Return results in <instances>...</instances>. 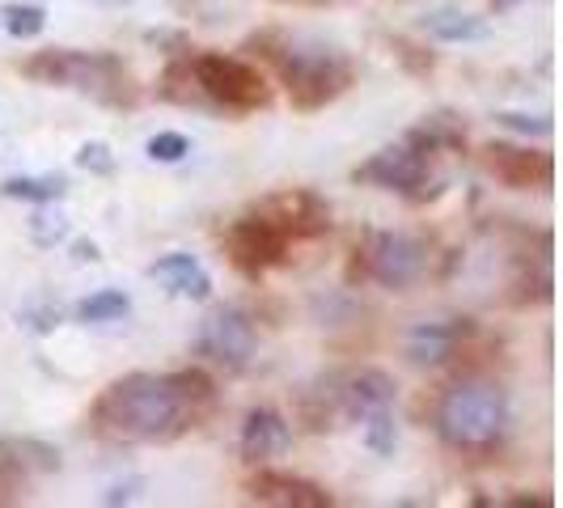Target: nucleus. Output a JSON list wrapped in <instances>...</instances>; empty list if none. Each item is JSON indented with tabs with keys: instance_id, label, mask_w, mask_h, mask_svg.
<instances>
[{
	"instance_id": "f257e3e1",
	"label": "nucleus",
	"mask_w": 563,
	"mask_h": 508,
	"mask_svg": "<svg viewBox=\"0 0 563 508\" xmlns=\"http://www.w3.org/2000/svg\"><path fill=\"white\" fill-rule=\"evenodd\" d=\"M208 402H212V382L199 368L169 373V377L132 373L93 402V428L107 441H123V445L174 441L187 423L199 420V407Z\"/></svg>"
},
{
	"instance_id": "f03ea898",
	"label": "nucleus",
	"mask_w": 563,
	"mask_h": 508,
	"mask_svg": "<svg viewBox=\"0 0 563 508\" xmlns=\"http://www.w3.org/2000/svg\"><path fill=\"white\" fill-rule=\"evenodd\" d=\"M508 428V398L492 382H457L437 407V432L457 453H487Z\"/></svg>"
},
{
	"instance_id": "7ed1b4c3",
	"label": "nucleus",
	"mask_w": 563,
	"mask_h": 508,
	"mask_svg": "<svg viewBox=\"0 0 563 508\" xmlns=\"http://www.w3.org/2000/svg\"><path fill=\"white\" fill-rule=\"evenodd\" d=\"M251 47H258L280 68L288 98H292L297 111H318V107H327L331 98H339L352 85L347 59L327 52V47H301V43H288V38H276V34L251 38Z\"/></svg>"
},
{
	"instance_id": "20e7f679",
	"label": "nucleus",
	"mask_w": 563,
	"mask_h": 508,
	"mask_svg": "<svg viewBox=\"0 0 563 508\" xmlns=\"http://www.w3.org/2000/svg\"><path fill=\"white\" fill-rule=\"evenodd\" d=\"M30 81L59 85V89H81L93 93L98 102H132V85H128V68L107 52H68V47H52L38 52L22 64Z\"/></svg>"
},
{
	"instance_id": "39448f33",
	"label": "nucleus",
	"mask_w": 563,
	"mask_h": 508,
	"mask_svg": "<svg viewBox=\"0 0 563 508\" xmlns=\"http://www.w3.org/2000/svg\"><path fill=\"white\" fill-rule=\"evenodd\" d=\"M196 81L208 98V107H229V111H254V107H267V81L258 77V68H251L246 59L238 56H196Z\"/></svg>"
},
{
	"instance_id": "423d86ee",
	"label": "nucleus",
	"mask_w": 563,
	"mask_h": 508,
	"mask_svg": "<svg viewBox=\"0 0 563 508\" xmlns=\"http://www.w3.org/2000/svg\"><path fill=\"white\" fill-rule=\"evenodd\" d=\"M196 347H199V356H208L212 365L246 368V361L254 356L251 313L238 310V306H217V310L199 322Z\"/></svg>"
},
{
	"instance_id": "0eeeda50",
	"label": "nucleus",
	"mask_w": 563,
	"mask_h": 508,
	"mask_svg": "<svg viewBox=\"0 0 563 508\" xmlns=\"http://www.w3.org/2000/svg\"><path fill=\"white\" fill-rule=\"evenodd\" d=\"M225 242H229L233 267H238L242 276H251V280H258L267 267L284 263V251H288V238H284L267 217H258V212H254V217H242L238 225L229 229Z\"/></svg>"
},
{
	"instance_id": "6e6552de",
	"label": "nucleus",
	"mask_w": 563,
	"mask_h": 508,
	"mask_svg": "<svg viewBox=\"0 0 563 508\" xmlns=\"http://www.w3.org/2000/svg\"><path fill=\"white\" fill-rule=\"evenodd\" d=\"M356 183H368V187H386V191H398L407 199H423V183H428V162L423 153H416L411 144H395V148H382L373 153L365 166H356L352 174Z\"/></svg>"
},
{
	"instance_id": "1a4fd4ad",
	"label": "nucleus",
	"mask_w": 563,
	"mask_h": 508,
	"mask_svg": "<svg viewBox=\"0 0 563 508\" xmlns=\"http://www.w3.org/2000/svg\"><path fill=\"white\" fill-rule=\"evenodd\" d=\"M368 276L382 288H407L420 280L423 272V242H416L411 233H377L368 246Z\"/></svg>"
},
{
	"instance_id": "9d476101",
	"label": "nucleus",
	"mask_w": 563,
	"mask_h": 508,
	"mask_svg": "<svg viewBox=\"0 0 563 508\" xmlns=\"http://www.w3.org/2000/svg\"><path fill=\"white\" fill-rule=\"evenodd\" d=\"M254 212L267 217L288 242L292 238H322L331 229V208L313 196V191H284V196L263 199Z\"/></svg>"
},
{
	"instance_id": "9b49d317",
	"label": "nucleus",
	"mask_w": 563,
	"mask_h": 508,
	"mask_svg": "<svg viewBox=\"0 0 563 508\" xmlns=\"http://www.w3.org/2000/svg\"><path fill=\"white\" fill-rule=\"evenodd\" d=\"M483 166L496 174L505 187H551L555 166L547 153H530V148H512V144H492L483 148Z\"/></svg>"
},
{
	"instance_id": "f8f14e48",
	"label": "nucleus",
	"mask_w": 563,
	"mask_h": 508,
	"mask_svg": "<svg viewBox=\"0 0 563 508\" xmlns=\"http://www.w3.org/2000/svg\"><path fill=\"white\" fill-rule=\"evenodd\" d=\"M251 500L276 508H327L331 496L310 479H292V475H276V471H258L251 479Z\"/></svg>"
},
{
	"instance_id": "ddd939ff",
	"label": "nucleus",
	"mask_w": 563,
	"mask_h": 508,
	"mask_svg": "<svg viewBox=\"0 0 563 508\" xmlns=\"http://www.w3.org/2000/svg\"><path fill=\"white\" fill-rule=\"evenodd\" d=\"M59 471V450L34 437H0V475L30 479V475H52Z\"/></svg>"
},
{
	"instance_id": "4468645a",
	"label": "nucleus",
	"mask_w": 563,
	"mask_h": 508,
	"mask_svg": "<svg viewBox=\"0 0 563 508\" xmlns=\"http://www.w3.org/2000/svg\"><path fill=\"white\" fill-rule=\"evenodd\" d=\"M292 445V428L276 416L272 407H254L246 423H242V457L246 462H267Z\"/></svg>"
},
{
	"instance_id": "2eb2a0df",
	"label": "nucleus",
	"mask_w": 563,
	"mask_h": 508,
	"mask_svg": "<svg viewBox=\"0 0 563 508\" xmlns=\"http://www.w3.org/2000/svg\"><path fill=\"white\" fill-rule=\"evenodd\" d=\"M148 276L169 288L174 297H191V301H208L212 297V276L203 272V263L191 254H166L148 267Z\"/></svg>"
},
{
	"instance_id": "dca6fc26",
	"label": "nucleus",
	"mask_w": 563,
	"mask_h": 508,
	"mask_svg": "<svg viewBox=\"0 0 563 508\" xmlns=\"http://www.w3.org/2000/svg\"><path fill=\"white\" fill-rule=\"evenodd\" d=\"M462 335H471L466 318L462 322H420L407 339V356H411V365H441L453 356Z\"/></svg>"
},
{
	"instance_id": "f3484780",
	"label": "nucleus",
	"mask_w": 563,
	"mask_h": 508,
	"mask_svg": "<svg viewBox=\"0 0 563 508\" xmlns=\"http://www.w3.org/2000/svg\"><path fill=\"white\" fill-rule=\"evenodd\" d=\"M382 407H395V382H390V373H382V368H361V373L347 382V390H343V411H347L352 420H365L368 411H382Z\"/></svg>"
},
{
	"instance_id": "a211bd4d",
	"label": "nucleus",
	"mask_w": 563,
	"mask_h": 508,
	"mask_svg": "<svg viewBox=\"0 0 563 508\" xmlns=\"http://www.w3.org/2000/svg\"><path fill=\"white\" fill-rule=\"evenodd\" d=\"M423 30L441 43H475V38H487V26H483L475 13H462L453 4H441V9H428L423 13Z\"/></svg>"
},
{
	"instance_id": "6ab92c4d",
	"label": "nucleus",
	"mask_w": 563,
	"mask_h": 508,
	"mask_svg": "<svg viewBox=\"0 0 563 508\" xmlns=\"http://www.w3.org/2000/svg\"><path fill=\"white\" fill-rule=\"evenodd\" d=\"M68 191L64 174H22V178H4L0 196L4 199H26V203H56Z\"/></svg>"
},
{
	"instance_id": "aec40b11",
	"label": "nucleus",
	"mask_w": 563,
	"mask_h": 508,
	"mask_svg": "<svg viewBox=\"0 0 563 508\" xmlns=\"http://www.w3.org/2000/svg\"><path fill=\"white\" fill-rule=\"evenodd\" d=\"M157 93L166 98V102H183V107H191V102H208L203 98V89L196 81V68H191V59H178V64H169L162 85H157Z\"/></svg>"
},
{
	"instance_id": "412c9836",
	"label": "nucleus",
	"mask_w": 563,
	"mask_h": 508,
	"mask_svg": "<svg viewBox=\"0 0 563 508\" xmlns=\"http://www.w3.org/2000/svg\"><path fill=\"white\" fill-rule=\"evenodd\" d=\"M128 310H132V297H128V292L102 288V292L85 297L81 306H77V318H81V322H119V318H128Z\"/></svg>"
},
{
	"instance_id": "4be33fe9",
	"label": "nucleus",
	"mask_w": 563,
	"mask_h": 508,
	"mask_svg": "<svg viewBox=\"0 0 563 508\" xmlns=\"http://www.w3.org/2000/svg\"><path fill=\"white\" fill-rule=\"evenodd\" d=\"M0 22H4V30L13 34V38H38L43 34V26H47V9L43 4H4L0 9Z\"/></svg>"
},
{
	"instance_id": "5701e85b",
	"label": "nucleus",
	"mask_w": 563,
	"mask_h": 508,
	"mask_svg": "<svg viewBox=\"0 0 563 508\" xmlns=\"http://www.w3.org/2000/svg\"><path fill=\"white\" fill-rule=\"evenodd\" d=\"M365 441L368 450L377 453V457H390L398 445V428H395V416H390V407H382V411H368L365 416Z\"/></svg>"
},
{
	"instance_id": "b1692460",
	"label": "nucleus",
	"mask_w": 563,
	"mask_h": 508,
	"mask_svg": "<svg viewBox=\"0 0 563 508\" xmlns=\"http://www.w3.org/2000/svg\"><path fill=\"white\" fill-rule=\"evenodd\" d=\"M187 153H191V141H187L183 132H157V136L148 141V157H153V162H166V166L183 162Z\"/></svg>"
},
{
	"instance_id": "393cba45",
	"label": "nucleus",
	"mask_w": 563,
	"mask_h": 508,
	"mask_svg": "<svg viewBox=\"0 0 563 508\" xmlns=\"http://www.w3.org/2000/svg\"><path fill=\"white\" fill-rule=\"evenodd\" d=\"M30 238L38 242V246H56L68 238V221L59 217V212H34V221H30Z\"/></svg>"
},
{
	"instance_id": "a878e982",
	"label": "nucleus",
	"mask_w": 563,
	"mask_h": 508,
	"mask_svg": "<svg viewBox=\"0 0 563 508\" xmlns=\"http://www.w3.org/2000/svg\"><path fill=\"white\" fill-rule=\"evenodd\" d=\"M500 119V128H508V132H521V136H551V119L547 114H521V111H500L496 114Z\"/></svg>"
},
{
	"instance_id": "bb28decb",
	"label": "nucleus",
	"mask_w": 563,
	"mask_h": 508,
	"mask_svg": "<svg viewBox=\"0 0 563 508\" xmlns=\"http://www.w3.org/2000/svg\"><path fill=\"white\" fill-rule=\"evenodd\" d=\"M77 166L89 169V174H114V153L102 141H85L77 148Z\"/></svg>"
},
{
	"instance_id": "cd10ccee",
	"label": "nucleus",
	"mask_w": 563,
	"mask_h": 508,
	"mask_svg": "<svg viewBox=\"0 0 563 508\" xmlns=\"http://www.w3.org/2000/svg\"><path fill=\"white\" fill-rule=\"evenodd\" d=\"M18 318L26 322L34 335H47V331H56L59 327V310H52V306H30V310H22Z\"/></svg>"
},
{
	"instance_id": "c85d7f7f",
	"label": "nucleus",
	"mask_w": 563,
	"mask_h": 508,
	"mask_svg": "<svg viewBox=\"0 0 563 508\" xmlns=\"http://www.w3.org/2000/svg\"><path fill=\"white\" fill-rule=\"evenodd\" d=\"M73 258H77V263H98V258H102V254H98V242H89V238L73 242Z\"/></svg>"
},
{
	"instance_id": "c756f323",
	"label": "nucleus",
	"mask_w": 563,
	"mask_h": 508,
	"mask_svg": "<svg viewBox=\"0 0 563 508\" xmlns=\"http://www.w3.org/2000/svg\"><path fill=\"white\" fill-rule=\"evenodd\" d=\"M280 4H306V9H322V4H331V0H280Z\"/></svg>"
},
{
	"instance_id": "7c9ffc66",
	"label": "nucleus",
	"mask_w": 563,
	"mask_h": 508,
	"mask_svg": "<svg viewBox=\"0 0 563 508\" xmlns=\"http://www.w3.org/2000/svg\"><path fill=\"white\" fill-rule=\"evenodd\" d=\"M517 0H492V9H512Z\"/></svg>"
},
{
	"instance_id": "2f4dec72",
	"label": "nucleus",
	"mask_w": 563,
	"mask_h": 508,
	"mask_svg": "<svg viewBox=\"0 0 563 508\" xmlns=\"http://www.w3.org/2000/svg\"><path fill=\"white\" fill-rule=\"evenodd\" d=\"M111 4H123V0H111Z\"/></svg>"
}]
</instances>
